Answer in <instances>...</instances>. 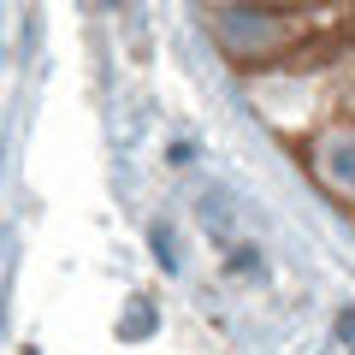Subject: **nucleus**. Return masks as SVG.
I'll return each instance as SVG.
<instances>
[{"label":"nucleus","instance_id":"nucleus-1","mask_svg":"<svg viewBox=\"0 0 355 355\" xmlns=\"http://www.w3.org/2000/svg\"><path fill=\"white\" fill-rule=\"evenodd\" d=\"M314 172H320L326 190L355 202V130H331V137L314 142Z\"/></svg>","mask_w":355,"mask_h":355},{"label":"nucleus","instance_id":"nucleus-2","mask_svg":"<svg viewBox=\"0 0 355 355\" xmlns=\"http://www.w3.org/2000/svg\"><path fill=\"white\" fill-rule=\"evenodd\" d=\"M219 36H225V48H231V53H254V48H266V42L279 36V18H266V12H249V6H237V12H225Z\"/></svg>","mask_w":355,"mask_h":355},{"label":"nucleus","instance_id":"nucleus-3","mask_svg":"<svg viewBox=\"0 0 355 355\" xmlns=\"http://www.w3.org/2000/svg\"><path fill=\"white\" fill-rule=\"evenodd\" d=\"M148 326H154L148 302H130V314H125V326H119V331H125V338H142V331H148Z\"/></svg>","mask_w":355,"mask_h":355},{"label":"nucleus","instance_id":"nucleus-4","mask_svg":"<svg viewBox=\"0 0 355 355\" xmlns=\"http://www.w3.org/2000/svg\"><path fill=\"white\" fill-rule=\"evenodd\" d=\"M154 254H160V266H172V272H178V237L166 225H154Z\"/></svg>","mask_w":355,"mask_h":355}]
</instances>
